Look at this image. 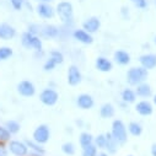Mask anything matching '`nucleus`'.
<instances>
[{
    "label": "nucleus",
    "mask_w": 156,
    "mask_h": 156,
    "mask_svg": "<svg viewBox=\"0 0 156 156\" xmlns=\"http://www.w3.org/2000/svg\"><path fill=\"white\" fill-rule=\"evenodd\" d=\"M147 79V70L143 66L132 68L127 73V81L130 85H140Z\"/></svg>",
    "instance_id": "obj_1"
},
{
    "label": "nucleus",
    "mask_w": 156,
    "mask_h": 156,
    "mask_svg": "<svg viewBox=\"0 0 156 156\" xmlns=\"http://www.w3.org/2000/svg\"><path fill=\"white\" fill-rule=\"evenodd\" d=\"M112 135L118 144H124L127 141V129L122 121H114L112 124Z\"/></svg>",
    "instance_id": "obj_2"
},
{
    "label": "nucleus",
    "mask_w": 156,
    "mask_h": 156,
    "mask_svg": "<svg viewBox=\"0 0 156 156\" xmlns=\"http://www.w3.org/2000/svg\"><path fill=\"white\" fill-rule=\"evenodd\" d=\"M22 44L26 48H34L37 51H41L42 49V42L38 37L33 36L31 32H26L22 36Z\"/></svg>",
    "instance_id": "obj_3"
},
{
    "label": "nucleus",
    "mask_w": 156,
    "mask_h": 156,
    "mask_svg": "<svg viewBox=\"0 0 156 156\" xmlns=\"http://www.w3.org/2000/svg\"><path fill=\"white\" fill-rule=\"evenodd\" d=\"M57 11H58L59 17L64 22L71 21V19H73V5L70 3H68V2L59 3L58 4V8H57Z\"/></svg>",
    "instance_id": "obj_4"
},
{
    "label": "nucleus",
    "mask_w": 156,
    "mask_h": 156,
    "mask_svg": "<svg viewBox=\"0 0 156 156\" xmlns=\"http://www.w3.org/2000/svg\"><path fill=\"white\" fill-rule=\"evenodd\" d=\"M49 136H51V133H49V128L47 126H40L37 127V129L34 130L33 133V138H34V141L38 143V144H44L49 140Z\"/></svg>",
    "instance_id": "obj_5"
},
{
    "label": "nucleus",
    "mask_w": 156,
    "mask_h": 156,
    "mask_svg": "<svg viewBox=\"0 0 156 156\" xmlns=\"http://www.w3.org/2000/svg\"><path fill=\"white\" fill-rule=\"evenodd\" d=\"M40 98H41V101H42L44 105H47V106H53V105L57 103L59 96H58V94H57L54 90H52V89H46V90L41 94Z\"/></svg>",
    "instance_id": "obj_6"
},
{
    "label": "nucleus",
    "mask_w": 156,
    "mask_h": 156,
    "mask_svg": "<svg viewBox=\"0 0 156 156\" xmlns=\"http://www.w3.org/2000/svg\"><path fill=\"white\" fill-rule=\"evenodd\" d=\"M80 81H81V73H80V70L77 69L75 65L70 66L69 70H68V83H69V85L75 86L77 84H80Z\"/></svg>",
    "instance_id": "obj_7"
},
{
    "label": "nucleus",
    "mask_w": 156,
    "mask_h": 156,
    "mask_svg": "<svg viewBox=\"0 0 156 156\" xmlns=\"http://www.w3.org/2000/svg\"><path fill=\"white\" fill-rule=\"evenodd\" d=\"M17 91H19L22 96H25V97H30V96H33V95H34L36 89H34V86H33L32 83L25 80V81H21V83L19 84V86H17Z\"/></svg>",
    "instance_id": "obj_8"
},
{
    "label": "nucleus",
    "mask_w": 156,
    "mask_h": 156,
    "mask_svg": "<svg viewBox=\"0 0 156 156\" xmlns=\"http://www.w3.org/2000/svg\"><path fill=\"white\" fill-rule=\"evenodd\" d=\"M140 64L143 68H145L146 70L149 69H154L156 66V55L155 54H145L140 57Z\"/></svg>",
    "instance_id": "obj_9"
},
{
    "label": "nucleus",
    "mask_w": 156,
    "mask_h": 156,
    "mask_svg": "<svg viewBox=\"0 0 156 156\" xmlns=\"http://www.w3.org/2000/svg\"><path fill=\"white\" fill-rule=\"evenodd\" d=\"M9 147H10V151L16 156H23L27 154V146L21 141H11Z\"/></svg>",
    "instance_id": "obj_10"
},
{
    "label": "nucleus",
    "mask_w": 156,
    "mask_h": 156,
    "mask_svg": "<svg viewBox=\"0 0 156 156\" xmlns=\"http://www.w3.org/2000/svg\"><path fill=\"white\" fill-rule=\"evenodd\" d=\"M77 106H79L81 109H90L92 108L94 106V98L90 96V95H80L79 97H77Z\"/></svg>",
    "instance_id": "obj_11"
},
{
    "label": "nucleus",
    "mask_w": 156,
    "mask_h": 156,
    "mask_svg": "<svg viewBox=\"0 0 156 156\" xmlns=\"http://www.w3.org/2000/svg\"><path fill=\"white\" fill-rule=\"evenodd\" d=\"M101 26V22L97 17H90L84 22V30L89 33H94L96 32Z\"/></svg>",
    "instance_id": "obj_12"
},
{
    "label": "nucleus",
    "mask_w": 156,
    "mask_h": 156,
    "mask_svg": "<svg viewBox=\"0 0 156 156\" xmlns=\"http://www.w3.org/2000/svg\"><path fill=\"white\" fill-rule=\"evenodd\" d=\"M15 30L14 27H11L10 25H6V23H2L0 25V38L2 40H11V38L15 36Z\"/></svg>",
    "instance_id": "obj_13"
},
{
    "label": "nucleus",
    "mask_w": 156,
    "mask_h": 156,
    "mask_svg": "<svg viewBox=\"0 0 156 156\" xmlns=\"http://www.w3.org/2000/svg\"><path fill=\"white\" fill-rule=\"evenodd\" d=\"M74 37H75V40H77L79 42L81 43H85V44H90L92 43V37L89 32L84 31V30H76L74 32Z\"/></svg>",
    "instance_id": "obj_14"
},
{
    "label": "nucleus",
    "mask_w": 156,
    "mask_h": 156,
    "mask_svg": "<svg viewBox=\"0 0 156 156\" xmlns=\"http://www.w3.org/2000/svg\"><path fill=\"white\" fill-rule=\"evenodd\" d=\"M96 68L102 73H107L112 70V63L105 57H98L96 59Z\"/></svg>",
    "instance_id": "obj_15"
},
{
    "label": "nucleus",
    "mask_w": 156,
    "mask_h": 156,
    "mask_svg": "<svg viewBox=\"0 0 156 156\" xmlns=\"http://www.w3.org/2000/svg\"><path fill=\"white\" fill-rule=\"evenodd\" d=\"M135 109H136V112H138L139 114H141V115H150V114L152 113V106H151V103L147 102V101H141V102H139V103L136 105Z\"/></svg>",
    "instance_id": "obj_16"
},
{
    "label": "nucleus",
    "mask_w": 156,
    "mask_h": 156,
    "mask_svg": "<svg viewBox=\"0 0 156 156\" xmlns=\"http://www.w3.org/2000/svg\"><path fill=\"white\" fill-rule=\"evenodd\" d=\"M37 12L44 19H51L54 15V10L48 4H40L37 6Z\"/></svg>",
    "instance_id": "obj_17"
},
{
    "label": "nucleus",
    "mask_w": 156,
    "mask_h": 156,
    "mask_svg": "<svg viewBox=\"0 0 156 156\" xmlns=\"http://www.w3.org/2000/svg\"><path fill=\"white\" fill-rule=\"evenodd\" d=\"M114 59L121 65H127L130 62V55L124 51H118V52L114 53Z\"/></svg>",
    "instance_id": "obj_18"
},
{
    "label": "nucleus",
    "mask_w": 156,
    "mask_h": 156,
    "mask_svg": "<svg viewBox=\"0 0 156 156\" xmlns=\"http://www.w3.org/2000/svg\"><path fill=\"white\" fill-rule=\"evenodd\" d=\"M107 150H108V152H111V154H114L115 151H117V141H115V139L113 138V135H112V133H107L106 134V146H105Z\"/></svg>",
    "instance_id": "obj_19"
},
{
    "label": "nucleus",
    "mask_w": 156,
    "mask_h": 156,
    "mask_svg": "<svg viewBox=\"0 0 156 156\" xmlns=\"http://www.w3.org/2000/svg\"><path fill=\"white\" fill-rule=\"evenodd\" d=\"M100 113H101L102 118H111V117H113V114H114V108H113L112 105L106 103V105H103L101 107Z\"/></svg>",
    "instance_id": "obj_20"
},
{
    "label": "nucleus",
    "mask_w": 156,
    "mask_h": 156,
    "mask_svg": "<svg viewBox=\"0 0 156 156\" xmlns=\"http://www.w3.org/2000/svg\"><path fill=\"white\" fill-rule=\"evenodd\" d=\"M136 95L140 97H149L151 95V87L147 84H140L136 87Z\"/></svg>",
    "instance_id": "obj_21"
},
{
    "label": "nucleus",
    "mask_w": 156,
    "mask_h": 156,
    "mask_svg": "<svg viewBox=\"0 0 156 156\" xmlns=\"http://www.w3.org/2000/svg\"><path fill=\"white\" fill-rule=\"evenodd\" d=\"M92 141H94V139H92V135H91V134H89V133H83V134L80 135V144H81L83 147H86V146L91 145Z\"/></svg>",
    "instance_id": "obj_22"
},
{
    "label": "nucleus",
    "mask_w": 156,
    "mask_h": 156,
    "mask_svg": "<svg viewBox=\"0 0 156 156\" xmlns=\"http://www.w3.org/2000/svg\"><path fill=\"white\" fill-rule=\"evenodd\" d=\"M122 98H123L124 102H127V103H132V102L135 101V94H134L132 90L127 89V90L123 91V94H122Z\"/></svg>",
    "instance_id": "obj_23"
},
{
    "label": "nucleus",
    "mask_w": 156,
    "mask_h": 156,
    "mask_svg": "<svg viewBox=\"0 0 156 156\" xmlns=\"http://www.w3.org/2000/svg\"><path fill=\"white\" fill-rule=\"evenodd\" d=\"M128 129H129V132H130L134 136H139V135L141 134V132H143L141 126H140L139 123H135V122H132V123L129 124Z\"/></svg>",
    "instance_id": "obj_24"
},
{
    "label": "nucleus",
    "mask_w": 156,
    "mask_h": 156,
    "mask_svg": "<svg viewBox=\"0 0 156 156\" xmlns=\"http://www.w3.org/2000/svg\"><path fill=\"white\" fill-rule=\"evenodd\" d=\"M58 28L55 27V26H46L44 27V30H43V33H44V36H47V37H57L58 36Z\"/></svg>",
    "instance_id": "obj_25"
},
{
    "label": "nucleus",
    "mask_w": 156,
    "mask_h": 156,
    "mask_svg": "<svg viewBox=\"0 0 156 156\" xmlns=\"http://www.w3.org/2000/svg\"><path fill=\"white\" fill-rule=\"evenodd\" d=\"M12 55V49L9 47H2L0 48V60H6Z\"/></svg>",
    "instance_id": "obj_26"
},
{
    "label": "nucleus",
    "mask_w": 156,
    "mask_h": 156,
    "mask_svg": "<svg viewBox=\"0 0 156 156\" xmlns=\"http://www.w3.org/2000/svg\"><path fill=\"white\" fill-rule=\"evenodd\" d=\"M97 155V147L95 145H89L86 147H84L83 151V156H96Z\"/></svg>",
    "instance_id": "obj_27"
},
{
    "label": "nucleus",
    "mask_w": 156,
    "mask_h": 156,
    "mask_svg": "<svg viewBox=\"0 0 156 156\" xmlns=\"http://www.w3.org/2000/svg\"><path fill=\"white\" fill-rule=\"evenodd\" d=\"M6 128L10 133H17L20 130V124L17 122H14V121H10L6 123Z\"/></svg>",
    "instance_id": "obj_28"
},
{
    "label": "nucleus",
    "mask_w": 156,
    "mask_h": 156,
    "mask_svg": "<svg viewBox=\"0 0 156 156\" xmlns=\"http://www.w3.org/2000/svg\"><path fill=\"white\" fill-rule=\"evenodd\" d=\"M62 150H63V152L66 154V155H74V152H75V147H74V145H73L71 143H65V144L62 146Z\"/></svg>",
    "instance_id": "obj_29"
},
{
    "label": "nucleus",
    "mask_w": 156,
    "mask_h": 156,
    "mask_svg": "<svg viewBox=\"0 0 156 156\" xmlns=\"http://www.w3.org/2000/svg\"><path fill=\"white\" fill-rule=\"evenodd\" d=\"M51 58H52L57 64H62V63H63V60H64L63 54H62V53H59V52H52V53H51Z\"/></svg>",
    "instance_id": "obj_30"
},
{
    "label": "nucleus",
    "mask_w": 156,
    "mask_h": 156,
    "mask_svg": "<svg viewBox=\"0 0 156 156\" xmlns=\"http://www.w3.org/2000/svg\"><path fill=\"white\" fill-rule=\"evenodd\" d=\"M26 144H27L30 147H32L34 151H37V152H41V154H43V152H44V149H43L42 146H40L38 144H36V143H33V141L27 140V141H26Z\"/></svg>",
    "instance_id": "obj_31"
},
{
    "label": "nucleus",
    "mask_w": 156,
    "mask_h": 156,
    "mask_svg": "<svg viewBox=\"0 0 156 156\" xmlns=\"http://www.w3.org/2000/svg\"><path fill=\"white\" fill-rule=\"evenodd\" d=\"M95 143H96V145H97L98 147H105V146H106V135H103V134L98 135V136L96 138Z\"/></svg>",
    "instance_id": "obj_32"
},
{
    "label": "nucleus",
    "mask_w": 156,
    "mask_h": 156,
    "mask_svg": "<svg viewBox=\"0 0 156 156\" xmlns=\"http://www.w3.org/2000/svg\"><path fill=\"white\" fill-rule=\"evenodd\" d=\"M9 139H10V132L0 127V140H9Z\"/></svg>",
    "instance_id": "obj_33"
},
{
    "label": "nucleus",
    "mask_w": 156,
    "mask_h": 156,
    "mask_svg": "<svg viewBox=\"0 0 156 156\" xmlns=\"http://www.w3.org/2000/svg\"><path fill=\"white\" fill-rule=\"evenodd\" d=\"M55 65H57V63H55L52 58H49V59L47 60V63L44 64V70H46V71H51V70H53V69L55 68Z\"/></svg>",
    "instance_id": "obj_34"
},
{
    "label": "nucleus",
    "mask_w": 156,
    "mask_h": 156,
    "mask_svg": "<svg viewBox=\"0 0 156 156\" xmlns=\"http://www.w3.org/2000/svg\"><path fill=\"white\" fill-rule=\"evenodd\" d=\"M132 3L139 9H145L146 8V0H132Z\"/></svg>",
    "instance_id": "obj_35"
},
{
    "label": "nucleus",
    "mask_w": 156,
    "mask_h": 156,
    "mask_svg": "<svg viewBox=\"0 0 156 156\" xmlns=\"http://www.w3.org/2000/svg\"><path fill=\"white\" fill-rule=\"evenodd\" d=\"M10 2H11V4H12L15 10H21L22 4H23V0H10Z\"/></svg>",
    "instance_id": "obj_36"
},
{
    "label": "nucleus",
    "mask_w": 156,
    "mask_h": 156,
    "mask_svg": "<svg viewBox=\"0 0 156 156\" xmlns=\"http://www.w3.org/2000/svg\"><path fill=\"white\" fill-rule=\"evenodd\" d=\"M6 155H8L6 150L4 147H0V156H6Z\"/></svg>",
    "instance_id": "obj_37"
},
{
    "label": "nucleus",
    "mask_w": 156,
    "mask_h": 156,
    "mask_svg": "<svg viewBox=\"0 0 156 156\" xmlns=\"http://www.w3.org/2000/svg\"><path fill=\"white\" fill-rule=\"evenodd\" d=\"M151 154H152V156H156V144L152 145V147H151Z\"/></svg>",
    "instance_id": "obj_38"
},
{
    "label": "nucleus",
    "mask_w": 156,
    "mask_h": 156,
    "mask_svg": "<svg viewBox=\"0 0 156 156\" xmlns=\"http://www.w3.org/2000/svg\"><path fill=\"white\" fill-rule=\"evenodd\" d=\"M40 2H43V3H47V2H52V0H40Z\"/></svg>",
    "instance_id": "obj_39"
},
{
    "label": "nucleus",
    "mask_w": 156,
    "mask_h": 156,
    "mask_svg": "<svg viewBox=\"0 0 156 156\" xmlns=\"http://www.w3.org/2000/svg\"><path fill=\"white\" fill-rule=\"evenodd\" d=\"M98 156H108V155H106V154H103V152H102V154H100Z\"/></svg>",
    "instance_id": "obj_40"
},
{
    "label": "nucleus",
    "mask_w": 156,
    "mask_h": 156,
    "mask_svg": "<svg viewBox=\"0 0 156 156\" xmlns=\"http://www.w3.org/2000/svg\"><path fill=\"white\" fill-rule=\"evenodd\" d=\"M154 103H155V105H156V96H155V97H154Z\"/></svg>",
    "instance_id": "obj_41"
},
{
    "label": "nucleus",
    "mask_w": 156,
    "mask_h": 156,
    "mask_svg": "<svg viewBox=\"0 0 156 156\" xmlns=\"http://www.w3.org/2000/svg\"><path fill=\"white\" fill-rule=\"evenodd\" d=\"M155 43H156V37H155Z\"/></svg>",
    "instance_id": "obj_42"
}]
</instances>
